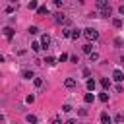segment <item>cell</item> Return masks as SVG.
Here are the masks:
<instances>
[{"label":"cell","mask_w":124,"mask_h":124,"mask_svg":"<svg viewBox=\"0 0 124 124\" xmlns=\"http://www.w3.org/2000/svg\"><path fill=\"white\" fill-rule=\"evenodd\" d=\"M83 35H85V39H87V41H97V39H99V31H97V29H93V27L83 29Z\"/></svg>","instance_id":"cell-1"},{"label":"cell","mask_w":124,"mask_h":124,"mask_svg":"<svg viewBox=\"0 0 124 124\" xmlns=\"http://www.w3.org/2000/svg\"><path fill=\"white\" fill-rule=\"evenodd\" d=\"M54 21H56V23H68L66 14H64V12H56V14H54Z\"/></svg>","instance_id":"cell-2"},{"label":"cell","mask_w":124,"mask_h":124,"mask_svg":"<svg viewBox=\"0 0 124 124\" xmlns=\"http://www.w3.org/2000/svg\"><path fill=\"white\" fill-rule=\"evenodd\" d=\"M48 45H50V37H48V35L45 33V35L41 37V46H43V48H46Z\"/></svg>","instance_id":"cell-3"},{"label":"cell","mask_w":124,"mask_h":124,"mask_svg":"<svg viewBox=\"0 0 124 124\" xmlns=\"http://www.w3.org/2000/svg\"><path fill=\"white\" fill-rule=\"evenodd\" d=\"M112 78H114L116 81H122V79H124V74H122V70H114V72H112Z\"/></svg>","instance_id":"cell-4"},{"label":"cell","mask_w":124,"mask_h":124,"mask_svg":"<svg viewBox=\"0 0 124 124\" xmlns=\"http://www.w3.org/2000/svg\"><path fill=\"white\" fill-rule=\"evenodd\" d=\"M64 85H66L68 89H72V87H76V79H72V78H68V79H64Z\"/></svg>","instance_id":"cell-5"},{"label":"cell","mask_w":124,"mask_h":124,"mask_svg":"<svg viewBox=\"0 0 124 124\" xmlns=\"http://www.w3.org/2000/svg\"><path fill=\"white\" fill-rule=\"evenodd\" d=\"M37 14H39V16H46V14H48V8H46V6H39V8H37Z\"/></svg>","instance_id":"cell-6"},{"label":"cell","mask_w":124,"mask_h":124,"mask_svg":"<svg viewBox=\"0 0 124 124\" xmlns=\"http://www.w3.org/2000/svg\"><path fill=\"white\" fill-rule=\"evenodd\" d=\"M108 16H110V6H108V8H105V10H101V12H99V17H108Z\"/></svg>","instance_id":"cell-7"},{"label":"cell","mask_w":124,"mask_h":124,"mask_svg":"<svg viewBox=\"0 0 124 124\" xmlns=\"http://www.w3.org/2000/svg\"><path fill=\"white\" fill-rule=\"evenodd\" d=\"M4 35H6L8 39H12V37H14V29H12V27H4Z\"/></svg>","instance_id":"cell-8"},{"label":"cell","mask_w":124,"mask_h":124,"mask_svg":"<svg viewBox=\"0 0 124 124\" xmlns=\"http://www.w3.org/2000/svg\"><path fill=\"white\" fill-rule=\"evenodd\" d=\"M81 48H83V52H85V54H91V52H93V46H91V43H87V45H83Z\"/></svg>","instance_id":"cell-9"},{"label":"cell","mask_w":124,"mask_h":124,"mask_svg":"<svg viewBox=\"0 0 124 124\" xmlns=\"http://www.w3.org/2000/svg\"><path fill=\"white\" fill-rule=\"evenodd\" d=\"M23 78H25V79H35V74H33L31 70H25V72H23Z\"/></svg>","instance_id":"cell-10"},{"label":"cell","mask_w":124,"mask_h":124,"mask_svg":"<svg viewBox=\"0 0 124 124\" xmlns=\"http://www.w3.org/2000/svg\"><path fill=\"white\" fill-rule=\"evenodd\" d=\"M83 101H85V103H93V101H95V95H93V93H85Z\"/></svg>","instance_id":"cell-11"},{"label":"cell","mask_w":124,"mask_h":124,"mask_svg":"<svg viewBox=\"0 0 124 124\" xmlns=\"http://www.w3.org/2000/svg\"><path fill=\"white\" fill-rule=\"evenodd\" d=\"M101 122H103V124H110V116H108L107 112H103V114H101Z\"/></svg>","instance_id":"cell-12"},{"label":"cell","mask_w":124,"mask_h":124,"mask_svg":"<svg viewBox=\"0 0 124 124\" xmlns=\"http://www.w3.org/2000/svg\"><path fill=\"white\" fill-rule=\"evenodd\" d=\"M97 8H99V10H105V8H108V4H107L105 0H97Z\"/></svg>","instance_id":"cell-13"},{"label":"cell","mask_w":124,"mask_h":124,"mask_svg":"<svg viewBox=\"0 0 124 124\" xmlns=\"http://www.w3.org/2000/svg\"><path fill=\"white\" fill-rule=\"evenodd\" d=\"M79 35H81V31H78V29H72V35H70V39H79Z\"/></svg>","instance_id":"cell-14"},{"label":"cell","mask_w":124,"mask_h":124,"mask_svg":"<svg viewBox=\"0 0 124 124\" xmlns=\"http://www.w3.org/2000/svg\"><path fill=\"white\" fill-rule=\"evenodd\" d=\"M45 62H46L48 66H54V64H56V58H54V56H46V58H45Z\"/></svg>","instance_id":"cell-15"},{"label":"cell","mask_w":124,"mask_h":124,"mask_svg":"<svg viewBox=\"0 0 124 124\" xmlns=\"http://www.w3.org/2000/svg\"><path fill=\"white\" fill-rule=\"evenodd\" d=\"M25 120H27L29 124H35V122H37V116H35V114H27V116H25Z\"/></svg>","instance_id":"cell-16"},{"label":"cell","mask_w":124,"mask_h":124,"mask_svg":"<svg viewBox=\"0 0 124 124\" xmlns=\"http://www.w3.org/2000/svg\"><path fill=\"white\" fill-rule=\"evenodd\" d=\"M27 8H29V10H37V8H39V4H37L35 0H31V2L27 4Z\"/></svg>","instance_id":"cell-17"},{"label":"cell","mask_w":124,"mask_h":124,"mask_svg":"<svg viewBox=\"0 0 124 124\" xmlns=\"http://www.w3.org/2000/svg\"><path fill=\"white\" fill-rule=\"evenodd\" d=\"M27 31H29L31 35H37V33H39V27H37V25H31V27H29Z\"/></svg>","instance_id":"cell-18"},{"label":"cell","mask_w":124,"mask_h":124,"mask_svg":"<svg viewBox=\"0 0 124 124\" xmlns=\"http://www.w3.org/2000/svg\"><path fill=\"white\" fill-rule=\"evenodd\" d=\"M101 85H103L105 89H108V87H110V81H108L107 78H103V79H101Z\"/></svg>","instance_id":"cell-19"},{"label":"cell","mask_w":124,"mask_h":124,"mask_svg":"<svg viewBox=\"0 0 124 124\" xmlns=\"http://www.w3.org/2000/svg\"><path fill=\"white\" fill-rule=\"evenodd\" d=\"M87 89H89V91L95 89V81H93V79H87Z\"/></svg>","instance_id":"cell-20"},{"label":"cell","mask_w":124,"mask_h":124,"mask_svg":"<svg viewBox=\"0 0 124 124\" xmlns=\"http://www.w3.org/2000/svg\"><path fill=\"white\" fill-rule=\"evenodd\" d=\"M112 25H114V27H122V19H118V17L112 19Z\"/></svg>","instance_id":"cell-21"},{"label":"cell","mask_w":124,"mask_h":124,"mask_svg":"<svg viewBox=\"0 0 124 124\" xmlns=\"http://www.w3.org/2000/svg\"><path fill=\"white\" fill-rule=\"evenodd\" d=\"M31 48L37 52V50H39V48H43V46H41V43H31Z\"/></svg>","instance_id":"cell-22"},{"label":"cell","mask_w":124,"mask_h":124,"mask_svg":"<svg viewBox=\"0 0 124 124\" xmlns=\"http://www.w3.org/2000/svg\"><path fill=\"white\" fill-rule=\"evenodd\" d=\"M89 60H91V62L99 60V54H97V52H91V54H89Z\"/></svg>","instance_id":"cell-23"},{"label":"cell","mask_w":124,"mask_h":124,"mask_svg":"<svg viewBox=\"0 0 124 124\" xmlns=\"http://www.w3.org/2000/svg\"><path fill=\"white\" fill-rule=\"evenodd\" d=\"M33 83H35V87H41V85H43V79H41V78H35Z\"/></svg>","instance_id":"cell-24"},{"label":"cell","mask_w":124,"mask_h":124,"mask_svg":"<svg viewBox=\"0 0 124 124\" xmlns=\"http://www.w3.org/2000/svg\"><path fill=\"white\" fill-rule=\"evenodd\" d=\"M99 101L107 103V101H108V95H107V93H101V95H99Z\"/></svg>","instance_id":"cell-25"},{"label":"cell","mask_w":124,"mask_h":124,"mask_svg":"<svg viewBox=\"0 0 124 124\" xmlns=\"http://www.w3.org/2000/svg\"><path fill=\"white\" fill-rule=\"evenodd\" d=\"M68 58H70V56H68V54H66V52H62V54H60V56H58V60H60V62H64V60H68Z\"/></svg>","instance_id":"cell-26"},{"label":"cell","mask_w":124,"mask_h":124,"mask_svg":"<svg viewBox=\"0 0 124 124\" xmlns=\"http://www.w3.org/2000/svg\"><path fill=\"white\" fill-rule=\"evenodd\" d=\"M116 122H124V112H120V114H116Z\"/></svg>","instance_id":"cell-27"},{"label":"cell","mask_w":124,"mask_h":124,"mask_svg":"<svg viewBox=\"0 0 124 124\" xmlns=\"http://www.w3.org/2000/svg\"><path fill=\"white\" fill-rule=\"evenodd\" d=\"M62 35H64V37H70V35H72V29H64Z\"/></svg>","instance_id":"cell-28"},{"label":"cell","mask_w":124,"mask_h":124,"mask_svg":"<svg viewBox=\"0 0 124 124\" xmlns=\"http://www.w3.org/2000/svg\"><path fill=\"white\" fill-rule=\"evenodd\" d=\"M114 45H116V46H122V39L116 37V39H114Z\"/></svg>","instance_id":"cell-29"},{"label":"cell","mask_w":124,"mask_h":124,"mask_svg":"<svg viewBox=\"0 0 124 124\" xmlns=\"http://www.w3.org/2000/svg\"><path fill=\"white\" fill-rule=\"evenodd\" d=\"M62 110H64V112H70L72 107H70V105H62Z\"/></svg>","instance_id":"cell-30"},{"label":"cell","mask_w":124,"mask_h":124,"mask_svg":"<svg viewBox=\"0 0 124 124\" xmlns=\"http://www.w3.org/2000/svg\"><path fill=\"white\" fill-rule=\"evenodd\" d=\"M25 101H27V103H33V101H35V97H33V95H27V97H25Z\"/></svg>","instance_id":"cell-31"},{"label":"cell","mask_w":124,"mask_h":124,"mask_svg":"<svg viewBox=\"0 0 124 124\" xmlns=\"http://www.w3.org/2000/svg\"><path fill=\"white\" fill-rule=\"evenodd\" d=\"M50 124H62V120H60V118H52V122H50Z\"/></svg>","instance_id":"cell-32"},{"label":"cell","mask_w":124,"mask_h":124,"mask_svg":"<svg viewBox=\"0 0 124 124\" xmlns=\"http://www.w3.org/2000/svg\"><path fill=\"white\" fill-rule=\"evenodd\" d=\"M118 12H120V14L124 16V4H122V6H118Z\"/></svg>","instance_id":"cell-33"},{"label":"cell","mask_w":124,"mask_h":124,"mask_svg":"<svg viewBox=\"0 0 124 124\" xmlns=\"http://www.w3.org/2000/svg\"><path fill=\"white\" fill-rule=\"evenodd\" d=\"M64 124H76V120H66Z\"/></svg>","instance_id":"cell-34"},{"label":"cell","mask_w":124,"mask_h":124,"mask_svg":"<svg viewBox=\"0 0 124 124\" xmlns=\"http://www.w3.org/2000/svg\"><path fill=\"white\" fill-rule=\"evenodd\" d=\"M120 62H122V64H124V56H122V58H120Z\"/></svg>","instance_id":"cell-35"}]
</instances>
